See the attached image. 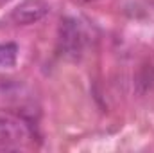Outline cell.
Returning a JSON list of instances; mask_svg holds the SVG:
<instances>
[{"label":"cell","mask_w":154,"mask_h":153,"mask_svg":"<svg viewBox=\"0 0 154 153\" xmlns=\"http://www.w3.org/2000/svg\"><path fill=\"white\" fill-rule=\"evenodd\" d=\"M86 45V36L75 18L66 16L61 20L59 25V50L66 60L75 61L82 56Z\"/></svg>","instance_id":"cell-1"},{"label":"cell","mask_w":154,"mask_h":153,"mask_svg":"<svg viewBox=\"0 0 154 153\" xmlns=\"http://www.w3.org/2000/svg\"><path fill=\"white\" fill-rule=\"evenodd\" d=\"M31 128L29 124L11 112L0 110V148H14L29 142Z\"/></svg>","instance_id":"cell-2"},{"label":"cell","mask_w":154,"mask_h":153,"mask_svg":"<svg viewBox=\"0 0 154 153\" xmlns=\"http://www.w3.org/2000/svg\"><path fill=\"white\" fill-rule=\"evenodd\" d=\"M18 60V45L13 41L0 43V69H11Z\"/></svg>","instance_id":"cell-4"},{"label":"cell","mask_w":154,"mask_h":153,"mask_svg":"<svg viewBox=\"0 0 154 153\" xmlns=\"http://www.w3.org/2000/svg\"><path fill=\"white\" fill-rule=\"evenodd\" d=\"M7 2H9V0H0V4H7Z\"/></svg>","instance_id":"cell-5"},{"label":"cell","mask_w":154,"mask_h":153,"mask_svg":"<svg viewBox=\"0 0 154 153\" xmlns=\"http://www.w3.org/2000/svg\"><path fill=\"white\" fill-rule=\"evenodd\" d=\"M48 15V4L45 0H23L11 13V20L16 25H32Z\"/></svg>","instance_id":"cell-3"}]
</instances>
